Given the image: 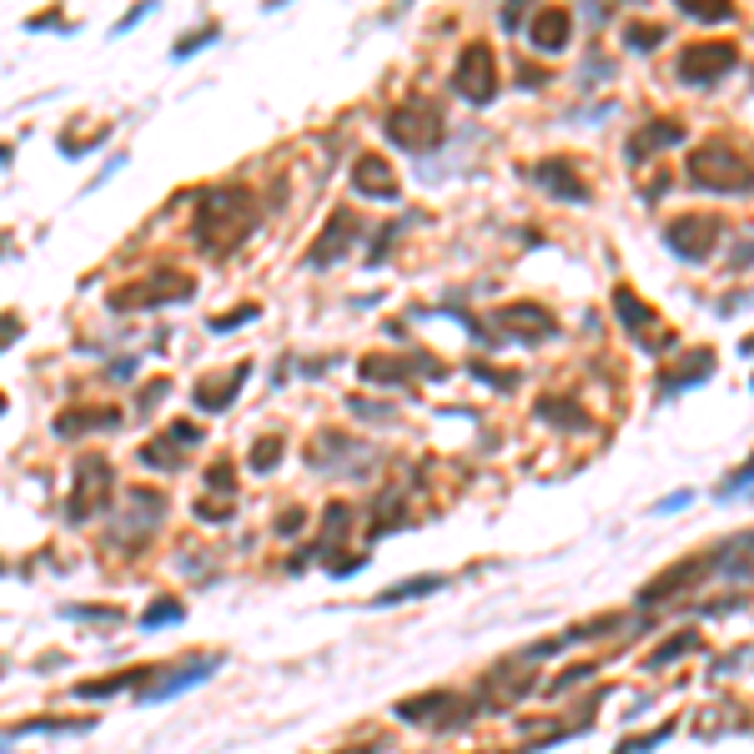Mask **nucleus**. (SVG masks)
<instances>
[{"label": "nucleus", "mask_w": 754, "mask_h": 754, "mask_svg": "<svg viewBox=\"0 0 754 754\" xmlns=\"http://www.w3.org/2000/svg\"><path fill=\"white\" fill-rule=\"evenodd\" d=\"M690 503V493H674V498H659L654 503V513H679V508Z\"/></svg>", "instance_id": "obj_15"}, {"label": "nucleus", "mask_w": 754, "mask_h": 754, "mask_svg": "<svg viewBox=\"0 0 754 754\" xmlns=\"http://www.w3.org/2000/svg\"><path fill=\"white\" fill-rule=\"evenodd\" d=\"M212 674H216V659H202V664H192V669H186V674H176L172 684H162V690H151L146 699H151V704L176 699V694H182V690H192V684H202V679H212Z\"/></svg>", "instance_id": "obj_7"}, {"label": "nucleus", "mask_w": 754, "mask_h": 754, "mask_svg": "<svg viewBox=\"0 0 754 754\" xmlns=\"http://www.w3.org/2000/svg\"><path fill=\"white\" fill-rule=\"evenodd\" d=\"M352 186L357 192H367V196H392L398 186H392V172L377 156H362V162L352 166Z\"/></svg>", "instance_id": "obj_5"}, {"label": "nucleus", "mask_w": 754, "mask_h": 754, "mask_svg": "<svg viewBox=\"0 0 754 754\" xmlns=\"http://www.w3.org/2000/svg\"><path fill=\"white\" fill-rule=\"evenodd\" d=\"M744 347H749V352H754V337H744Z\"/></svg>", "instance_id": "obj_16"}, {"label": "nucleus", "mask_w": 754, "mask_h": 754, "mask_svg": "<svg viewBox=\"0 0 754 754\" xmlns=\"http://www.w3.org/2000/svg\"><path fill=\"white\" fill-rule=\"evenodd\" d=\"M563 41H569V11H543L533 21V45L539 51H563Z\"/></svg>", "instance_id": "obj_6"}, {"label": "nucleus", "mask_w": 754, "mask_h": 754, "mask_svg": "<svg viewBox=\"0 0 754 754\" xmlns=\"http://www.w3.org/2000/svg\"><path fill=\"white\" fill-rule=\"evenodd\" d=\"M734 65V51L729 45H690V51L679 55V75H684V81H694V86H709L714 75H724Z\"/></svg>", "instance_id": "obj_3"}, {"label": "nucleus", "mask_w": 754, "mask_h": 754, "mask_svg": "<svg viewBox=\"0 0 754 754\" xmlns=\"http://www.w3.org/2000/svg\"><path fill=\"white\" fill-rule=\"evenodd\" d=\"M714 242V222H704V216H684V222H669V247L679 252V257H704Z\"/></svg>", "instance_id": "obj_4"}, {"label": "nucleus", "mask_w": 754, "mask_h": 754, "mask_svg": "<svg viewBox=\"0 0 754 754\" xmlns=\"http://www.w3.org/2000/svg\"><path fill=\"white\" fill-rule=\"evenodd\" d=\"M614 302H619V317H629V332H634V337H644L649 327H654V313H649V307H644V302H639L629 287H619Z\"/></svg>", "instance_id": "obj_9"}, {"label": "nucleus", "mask_w": 754, "mask_h": 754, "mask_svg": "<svg viewBox=\"0 0 754 754\" xmlns=\"http://www.w3.org/2000/svg\"><path fill=\"white\" fill-rule=\"evenodd\" d=\"M744 483H754V458H749V463H744V468H739V473H734V478H729V483H724V493H739V488H744Z\"/></svg>", "instance_id": "obj_14"}, {"label": "nucleus", "mask_w": 754, "mask_h": 754, "mask_svg": "<svg viewBox=\"0 0 754 754\" xmlns=\"http://www.w3.org/2000/svg\"><path fill=\"white\" fill-rule=\"evenodd\" d=\"M442 589V579H402V583H392V589H382L372 599V609H392V603H402V599H418V593H438Z\"/></svg>", "instance_id": "obj_8"}, {"label": "nucleus", "mask_w": 754, "mask_h": 754, "mask_svg": "<svg viewBox=\"0 0 754 754\" xmlns=\"http://www.w3.org/2000/svg\"><path fill=\"white\" fill-rule=\"evenodd\" d=\"M182 614H186L182 603L162 599V603H156V609H151V614H141V629H162V624H176V619H182Z\"/></svg>", "instance_id": "obj_11"}, {"label": "nucleus", "mask_w": 754, "mask_h": 754, "mask_svg": "<svg viewBox=\"0 0 754 754\" xmlns=\"http://www.w3.org/2000/svg\"><path fill=\"white\" fill-rule=\"evenodd\" d=\"M539 182H543V186H553V192H563V196H573V202H583V196H589V192H583V182L563 176V162H549V166L539 172Z\"/></svg>", "instance_id": "obj_10"}, {"label": "nucleus", "mask_w": 754, "mask_h": 754, "mask_svg": "<svg viewBox=\"0 0 754 754\" xmlns=\"http://www.w3.org/2000/svg\"><path fill=\"white\" fill-rule=\"evenodd\" d=\"M744 156H734L724 141H709V146L694 156V182L709 186V192H744L754 182V172H744Z\"/></svg>", "instance_id": "obj_1"}, {"label": "nucleus", "mask_w": 754, "mask_h": 754, "mask_svg": "<svg viewBox=\"0 0 754 754\" xmlns=\"http://www.w3.org/2000/svg\"><path fill=\"white\" fill-rule=\"evenodd\" d=\"M493 86H498V75H493V51L488 45H468L463 51V61H458V91H463L468 101H493Z\"/></svg>", "instance_id": "obj_2"}, {"label": "nucleus", "mask_w": 754, "mask_h": 754, "mask_svg": "<svg viewBox=\"0 0 754 754\" xmlns=\"http://www.w3.org/2000/svg\"><path fill=\"white\" fill-rule=\"evenodd\" d=\"M206 35H212V25H206V31H196V35H186V41H176V61H182V55H192V51H202Z\"/></svg>", "instance_id": "obj_13"}, {"label": "nucleus", "mask_w": 754, "mask_h": 754, "mask_svg": "<svg viewBox=\"0 0 754 754\" xmlns=\"http://www.w3.org/2000/svg\"><path fill=\"white\" fill-rule=\"evenodd\" d=\"M679 136H684V131H679V126H669V121H664V126H659L654 136H639V141H634V146H629V151H634V162H639V156H644L649 146H674Z\"/></svg>", "instance_id": "obj_12"}]
</instances>
